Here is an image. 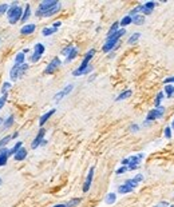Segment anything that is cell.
Wrapping results in <instances>:
<instances>
[{
  "label": "cell",
  "mask_w": 174,
  "mask_h": 207,
  "mask_svg": "<svg viewBox=\"0 0 174 207\" xmlns=\"http://www.w3.org/2000/svg\"><path fill=\"white\" fill-rule=\"evenodd\" d=\"M95 54V50L94 48H91L90 51H87V54L84 55V58L82 60V63H80V66L76 68V70L72 71V75L74 76H80V75H87L88 72H91L92 71V67L90 66V63L91 62V59H92V56H94Z\"/></svg>",
  "instance_id": "6da1fadb"
},
{
  "label": "cell",
  "mask_w": 174,
  "mask_h": 207,
  "mask_svg": "<svg viewBox=\"0 0 174 207\" xmlns=\"http://www.w3.org/2000/svg\"><path fill=\"white\" fill-rule=\"evenodd\" d=\"M126 34V30L125 28H121V30H118L115 32V34H112V35H110V36H107V39H106V43L103 44V47H102V50H103V52H110V51H112L115 48V46H117V43L119 42V39L122 38V36Z\"/></svg>",
  "instance_id": "7a4b0ae2"
},
{
  "label": "cell",
  "mask_w": 174,
  "mask_h": 207,
  "mask_svg": "<svg viewBox=\"0 0 174 207\" xmlns=\"http://www.w3.org/2000/svg\"><path fill=\"white\" fill-rule=\"evenodd\" d=\"M22 15H23V10H22V7L19 6V3L18 2L11 3L10 8H8V12H7L8 22H10L11 24L19 23L20 19H22Z\"/></svg>",
  "instance_id": "3957f363"
},
{
  "label": "cell",
  "mask_w": 174,
  "mask_h": 207,
  "mask_svg": "<svg viewBox=\"0 0 174 207\" xmlns=\"http://www.w3.org/2000/svg\"><path fill=\"white\" fill-rule=\"evenodd\" d=\"M28 64L27 63H24V64H22V66H15L11 68V71H10V78H11V80H18L19 78H22V76L26 74V71L28 70Z\"/></svg>",
  "instance_id": "277c9868"
},
{
  "label": "cell",
  "mask_w": 174,
  "mask_h": 207,
  "mask_svg": "<svg viewBox=\"0 0 174 207\" xmlns=\"http://www.w3.org/2000/svg\"><path fill=\"white\" fill-rule=\"evenodd\" d=\"M58 4V2L56 0H44V2H42L39 4V7H38V10H36L35 12V15L38 16V18H43V15L46 14V12L50 10L51 7H54Z\"/></svg>",
  "instance_id": "5b68a950"
},
{
  "label": "cell",
  "mask_w": 174,
  "mask_h": 207,
  "mask_svg": "<svg viewBox=\"0 0 174 207\" xmlns=\"http://www.w3.org/2000/svg\"><path fill=\"white\" fill-rule=\"evenodd\" d=\"M165 111H166V110H165V107H162V106L150 110V111L147 112L146 122H153V120H155V119H161V118H163Z\"/></svg>",
  "instance_id": "8992f818"
},
{
  "label": "cell",
  "mask_w": 174,
  "mask_h": 207,
  "mask_svg": "<svg viewBox=\"0 0 174 207\" xmlns=\"http://www.w3.org/2000/svg\"><path fill=\"white\" fill-rule=\"evenodd\" d=\"M44 51H46V47L43 46L42 43H38V44H35V47H34V54L31 55V58L30 60L32 63H36V62H39L40 58L43 56L44 54Z\"/></svg>",
  "instance_id": "52a82bcc"
},
{
  "label": "cell",
  "mask_w": 174,
  "mask_h": 207,
  "mask_svg": "<svg viewBox=\"0 0 174 207\" xmlns=\"http://www.w3.org/2000/svg\"><path fill=\"white\" fill-rule=\"evenodd\" d=\"M137 186H138V184H137L133 179H127L123 184H121L119 187H118V193L119 194H129V193H131L133 190L137 187Z\"/></svg>",
  "instance_id": "ba28073f"
},
{
  "label": "cell",
  "mask_w": 174,
  "mask_h": 207,
  "mask_svg": "<svg viewBox=\"0 0 174 207\" xmlns=\"http://www.w3.org/2000/svg\"><path fill=\"white\" fill-rule=\"evenodd\" d=\"M60 64H62V62H60V59H59V58H54L50 63L47 64V67L44 68V74H47V75L54 74V72H55V71L60 67Z\"/></svg>",
  "instance_id": "9c48e42d"
},
{
  "label": "cell",
  "mask_w": 174,
  "mask_h": 207,
  "mask_svg": "<svg viewBox=\"0 0 174 207\" xmlns=\"http://www.w3.org/2000/svg\"><path fill=\"white\" fill-rule=\"evenodd\" d=\"M44 135H46V128L40 127L38 135L35 136V139L32 140V143H31V148H32V150H36L40 144H42V142L44 140Z\"/></svg>",
  "instance_id": "30bf717a"
},
{
  "label": "cell",
  "mask_w": 174,
  "mask_h": 207,
  "mask_svg": "<svg viewBox=\"0 0 174 207\" xmlns=\"http://www.w3.org/2000/svg\"><path fill=\"white\" fill-rule=\"evenodd\" d=\"M143 159V154H138V155H134V156H130L129 158V166H127V168L129 170H137L139 167V164H141V160Z\"/></svg>",
  "instance_id": "8fae6325"
},
{
  "label": "cell",
  "mask_w": 174,
  "mask_h": 207,
  "mask_svg": "<svg viewBox=\"0 0 174 207\" xmlns=\"http://www.w3.org/2000/svg\"><path fill=\"white\" fill-rule=\"evenodd\" d=\"M72 90H74V84H67V86L64 87L62 91H59L58 94L55 95V98H54V99H55V102H60V100H62L63 98H66V96L70 94Z\"/></svg>",
  "instance_id": "7c38bea8"
},
{
  "label": "cell",
  "mask_w": 174,
  "mask_h": 207,
  "mask_svg": "<svg viewBox=\"0 0 174 207\" xmlns=\"http://www.w3.org/2000/svg\"><path fill=\"white\" fill-rule=\"evenodd\" d=\"M94 171H95L94 167H91L90 170H88L87 178H86V180H84V184H83V193H88V190H90L91 183H92V178H94Z\"/></svg>",
  "instance_id": "4fadbf2b"
},
{
  "label": "cell",
  "mask_w": 174,
  "mask_h": 207,
  "mask_svg": "<svg viewBox=\"0 0 174 207\" xmlns=\"http://www.w3.org/2000/svg\"><path fill=\"white\" fill-rule=\"evenodd\" d=\"M10 158V148L7 147H2L0 148V167L7 164V160Z\"/></svg>",
  "instance_id": "5bb4252c"
},
{
  "label": "cell",
  "mask_w": 174,
  "mask_h": 207,
  "mask_svg": "<svg viewBox=\"0 0 174 207\" xmlns=\"http://www.w3.org/2000/svg\"><path fill=\"white\" fill-rule=\"evenodd\" d=\"M155 6L157 4L154 2H147V3H145V4L141 6V12H142L143 15H150L153 12V10L155 8Z\"/></svg>",
  "instance_id": "9a60e30c"
},
{
  "label": "cell",
  "mask_w": 174,
  "mask_h": 207,
  "mask_svg": "<svg viewBox=\"0 0 174 207\" xmlns=\"http://www.w3.org/2000/svg\"><path fill=\"white\" fill-rule=\"evenodd\" d=\"M36 30V26L35 24H26V26H23L22 27V30H20V34L22 35H31V34H34Z\"/></svg>",
  "instance_id": "2e32d148"
},
{
  "label": "cell",
  "mask_w": 174,
  "mask_h": 207,
  "mask_svg": "<svg viewBox=\"0 0 174 207\" xmlns=\"http://www.w3.org/2000/svg\"><path fill=\"white\" fill-rule=\"evenodd\" d=\"M26 158H27V150L24 148V147H22V148H20L19 151L14 155V159H15L16 162H22V160L26 159Z\"/></svg>",
  "instance_id": "e0dca14e"
},
{
  "label": "cell",
  "mask_w": 174,
  "mask_h": 207,
  "mask_svg": "<svg viewBox=\"0 0 174 207\" xmlns=\"http://www.w3.org/2000/svg\"><path fill=\"white\" fill-rule=\"evenodd\" d=\"M54 114H55V108H52V110H50L48 112L44 114V115L40 116V119H39V124H40V127H43L44 123H46V122H47L48 119H50V118H51L52 115H54Z\"/></svg>",
  "instance_id": "ac0fdd59"
},
{
  "label": "cell",
  "mask_w": 174,
  "mask_h": 207,
  "mask_svg": "<svg viewBox=\"0 0 174 207\" xmlns=\"http://www.w3.org/2000/svg\"><path fill=\"white\" fill-rule=\"evenodd\" d=\"M31 16V6L30 4H26V8L23 10V15H22V19H20V23H26Z\"/></svg>",
  "instance_id": "d6986e66"
},
{
  "label": "cell",
  "mask_w": 174,
  "mask_h": 207,
  "mask_svg": "<svg viewBox=\"0 0 174 207\" xmlns=\"http://www.w3.org/2000/svg\"><path fill=\"white\" fill-rule=\"evenodd\" d=\"M60 8H62V6H60V3H58L56 6H54V7H51L50 10H48L46 14L43 15V18H50V16H52V15H55V14H58V12L60 11Z\"/></svg>",
  "instance_id": "ffe728a7"
},
{
  "label": "cell",
  "mask_w": 174,
  "mask_h": 207,
  "mask_svg": "<svg viewBox=\"0 0 174 207\" xmlns=\"http://www.w3.org/2000/svg\"><path fill=\"white\" fill-rule=\"evenodd\" d=\"M14 122H15V116H14V115H10L6 120L3 122V128H2V130H8V128H11V127H12V124H14Z\"/></svg>",
  "instance_id": "44dd1931"
},
{
  "label": "cell",
  "mask_w": 174,
  "mask_h": 207,
  "mask_svg": "<svg viewBox=\"0 0 174 207\" xmlns=\"http://www.w3.org/2000/svg\"><path fill=\"white\" fill-rule=\"evenodd\" d=\"M24 60H26V54H24V52H19V54H16V58H15V64H16V66H22V64H24Z\"/></svg>",
  "instance_id": "7402d4cb"
},
{
  "label": "cell",
  "mask_w": 174,
  "mask_h": 207,
  "mask_svg": "<svg viewBox=\"0 0 174 207\" xmlns=\"http://www.w3.org/2000/svg\"><path fill=\"white\" fill-rule=\"evenodd\" d=\"M131 94H133V92H131V90H126V91H123L122 94H119L118 96H117V98H115V100H117V102H121V100H125V99L130 98V96H131Z\"/></svg>",
  "instance_id": "603a6c76"
},
{
  "label": "cell",
  "mask_w": 174,
  "mask_h": 207,
  "mask_svg": "<svg viewBox=\"0 0 174 207\" xmlns=\"http://www.w3.org/2000/svg\"><path fill=\"white\" fill-rule=\"evenodd\" d=\"M133 23L135 24V26H142V24L145 23V16L143 15H135L133 16Z\"/></svg>",
  "instance_id": "cb8c5ba5"
},
{
  "label": "cell",
  "mask_w": 174,
  "mask_h": 207,
  "mask_svg": "<svg viewBox=\"0 0 174 207\" xmlns=\"http://www.w3.org/2000/svg\"><path fill=\"white\" fill-rule=\"evenodd\" d=\"M76 56H78V48L76 47H74V50H72L70 54H68V56H66V63H70V62H72Z\"/></svg>",
  "instance_id": "d4e9b609"
},
{
  "label": "cell",
  "mask_w": 174,
  "mask_h": 207,
  "mask_svg": "<svg viewBox=\"0 0 174 207\" xmlns=\"http://www.w3.org/2000/svg\"><path fill=\"white\" fill-rule=\"evenodd\" d=\"M106 203L107 205H112V203H115V201H117V194L115 193H108L107 195H106Z\"/></svg>",
  "instance_id": "484cf974"
},
{
  "label": "cell",
  "mask_w": 174,
  "mask_h": 207,
  "mask_svg": "<svg viewBox=\"0 0 174 207\" xmlns=\"http://www.w3.org/2000/svg\"><path fill=\"white\" fill-rule=\"evenodd\" d=\"M56 31H58V30L54 28V27H46V28H43L42 34H43V36H51V35H54Z\"/></svg>",
  "instance_id": "4316f807"
},
{
  "label": "cell",
  "mask_w": 174,
  "mask_h": 207,
  "mask_svg": "<svg viewBox=\"0 0 174 207\" xmlns=\"http://www.w3.org/2000/svg\"><path fill=\"white\" fill-rule=\"evenodd\" d=\"M80 202H82V198H74V199H71L70 202H67L66 206L67 207H78L80 205Z\"/></svg>",
  "instance_id": "83f0119b"
},
{
  "label": "cell",
  "mask_w": 174,
  "mask_h": 207,
  "mask_svg": "<svg viewBox=\"0 0 174 207\" xmlns=\"http://www.w3.org/2000/svg\"><path fill=\"white\" fill-rule=\"evenodd\" d=\"M139 38H141V34H139V32H134V34H133L130 38H129L127 43H129V44H134V43L138 42V39H139Z\"/></svg>",
  "instance_id": "f1b7e54d"
},
{
  "label": "cell",
  "mask_w": 174,
  "mask_h": 207,
  "mask_svg": "<svg viewBox=\"0 0 174 207\" xmlns=\"http://www.w3.org/2000/svg\"><path fill=\"white\" fill-rule=\"evenodd\" d=\"M165 92H166L168 98H173L174 96V86H172V84H166V86H165Z\"/></svg>",
  "instance_id": "f546056e"
},
{
  "label": "cell",
  "mask_w": 174,
  "mask_h": 207,
  "mask_svg": "<svg viewBox=\"0 0 174 207\" xmlns=\"http://www.w3.org/2000/svg\"><path fill=\"white\" fill-rule=\"evenodd\" d=\"M133 23V19H131V16H125V18L122 19V20H121V22H119V26H122L123 28L125 27H126V26H129V24H131Z\"/></svg>",
  "instance_id": "4dcf8cb0"
},
{
  "label": "cell",
  "mask_w": 174,
  "mask_h": 207,
  "mask_svg": "<svg viewBox=\"0 0 174 207\" xmlns=\"http://www.w3.org/2000/svg\"><path fill=\"white\" fill-rule=\"evenodd\" d=\"M119 30V22H115V23H112V26L110 27V30H108V32H107V36H110V35H112V34H115L117 31Z\"/></svg>",
  "instance_id": "1f68e13d"
},
{
  "label": "cell",
  "mask_w": 174,
  "mask_h": 207,
  "mask_svg": "<svg viewBox=\"0 0 174 207\" xmlns=\"http://www.w3.org/2000/svg\"><path fill=\"white\" fill-rule=\"evenodd\" d=\"M22 147H23L22 142H18V143H16V144L14 146V147H12V148L10 150V155H15V154L18 152V151H19V150L22 148Z\"/></svg>",
  "instance_id": "d6a6232c"
},
{
  "label": "cell",
  "mask_w": 174,
  "mask_h": 207,
  "mask_svg": "<svg viewBox=\"0 0 174 207\" xmlns=\"http://www.w3.org/2000/svg\"><path fill=\"white\" fill-rule=\"evenodd\" d=\"M162 99H163V92H158V94H157V96H155V100H154L155 108L161 106V102H162Z\"/></svg>",
  "instance_id": "836d02e7"
},
{
  "label": "cell",
  "mask_w": 174,
  "mask_h": 207,
  "mask_svg": "<svg viewBox=\"0 0 174 207\" xmlns=\"http://www.w3.org/2000/svg\"><path fill=\"white\" fill-rule=\"evenodd\" d=\"M12 139H11V135H7V136H4V138H2V139H0V148L2 147H6V146L10 143Z\"/></svg>",
  "instance_id": "e575fe53"
},
{
  "label": "cell",
  "mask_w": 174,
  "mask_h": 207,
  "mask_svg": "<svg viewBox=\"0 0 174 207\" xmlns=\"http://www.w3.org/2000/svg\"><path fill=\"white\" fill-rule=\"evenodd\" d=\"M74 50V46H72V44H68L67 47H64L63 50H62V55H64V56H68V54H70V52Z\"/></svg>",
  "instance_id": "d590c367"
},
{
  "label": "cell",
  "mask_w": 174,
  "mask_h": 207,
  "mask_svg": "<svg viewBox=\"0 0 174 207\" xmlns=\"http://www.w3.org/2000/svg\"><path fill=\"white\" fill-rule=\"evenodd\" d=\"M8 8H10V6H8V4H6V3L0 4V15L7 14V12H8Z\"/></svg>",
  "instance_id": "8d00e7d4"
},
{
  "label": "cell",
  "mask_w": 174,
  "mask_h": 207,
  "mask_svg": "<svg viewBox=\"0 0 174 207\" xmlns=\"http://www.w3.org/2000/svg\"><path fill=\"white\" fill-rule=\"evenodd\" d=\"M11 88V83H4L3 84V87H2V94L3 95H6V94H8V90H10Z\"/></svg>",
  "instance_id": "74e56055"
},
{
  "label": "cell",
  "mask_w": 174,
  "mask_h": 207,
  "mask_svg": "<svg viewBox=\"0 0 174 207\" xmlns=\"http://www.w3.org/2000/svg\"><path fill=\"white\" fill-rule=\"evenodd\" d=\"M133 180H134L137 184H139L143 180V175H142V174H137V175H135L134 178H133Z\"/></svg>",
  "instance_id": "f35d334b"
},
{
  "label": "cell",
  "mask_w": 174,
  "mask_h": 207,
  "mask_svg": "<svg viewBox=\"0 0 174 207\" xmlns=\"http://www.w3.org/2000/svg\"><path fill=\"white\" fill-rule=\"evenodd\" d=\"M127 166H122V167H119L118 170H117V171H115V174H117V175H122V174H125V172H126L127 171Z\"/></svg>",
  "instance_id": "ab89813d"
},
{
  "label": "cell",
  "mask_w": 174,
  "mask_h": 207,
  "mask_svg": "<svg viewBox=\"0 0 174 207\" xmlns=\"http://www.w3.org/2000/svg\"><path fill=\"white\" fill-rule=\"evenodd\" d=\"M138 12H141V6H137L135 8H133V10L130 11V15H129V16H131V18H133V16L138 15Z\"/></svg>",
  "instance_id": "60d3db41"
},
{
  "label": "cell",
  "mask_w": 174,
  "mask_h": 207,
  "mask_svg": "<svg viewBox=\"0 0 174 207\" xmlns=\"http://www.w3.org/2000/svg\"><path fill=\"white\" fill-rule=\"evenodd\" d=\"M163 135H165V138H166V139H170V138H172V128H170V127H166V128H165Z\"/></svg>",
  "instance_id": "b9f144b4"
},
{
  "label": "cell",
  "mask_w": 174,
  "mask_h": 207,
  "mask_svg": "<svg viewBox=\"0 0 174 207\" xmlns=\"http://www.w3.org/2000/svg\"><path fill=\"white\" fill-rule=\"evenodd\" d=\"M7 96H8V94L3 95L2 98H0V111H2V108L4 107V104H6V102H7Z\"/></svg>",
  "instance_id": "7bdbcfd3"
},
{
  "label": "cell",
  "mask_w": 174,
  "mask_h": 207,
  "mask_svg": "<svg viewBox=\"0 0 174 207\" xmlns=\"http://www.w3.org/2000/svg\"><path fill=\"white\" fill-rule=\"evenodd\" d=\"M165 84H174V76H172V78H166L163 80Z\"/></svg>",
  "instance_id": "ee69618b"
},
{
  "label": "cell",
  "mask_w": 174,
  "mask_h": 207,
  "mask_svg": "<svg viewBox=\"0 0 174 207\" xmlns=\"http://www.w3.org/2000/svg\"><path fill=\"white\" fill-rule=\"evenodd\" d=\"M138 130H139V126H138V124H131V126H130V131L137 132Z\"/></svg>",
  "instance_id": "f6af8a7d"
},
{
  "label": "cell",
  "mask_w": 174,
  "mask_h": 207,
  "mask_svg": "<svg viewBox=\"0 0 174 207\" xmlns=\"http://www.w3.org/2000/svg\"><path fill=\"white\" fill-rule=\"evenodd\" d=\"M168 205H169L168 202H165V201H163V202H161V203H158V205H155L154 207H168Z\"/></svg>",
  "instance_id": "bcb514c9"
},
{
  "label": "cell",
  "mask_w": 174,
  "mask_h": 207,
  "mask_svg": "<svg viewBox=\"0 0 174 207\" xmlns=\"http://www.w3.org/2000/svg\"><path fill=\"white\" fill-rule=\"evenodd\" d=\"M60 26H62V22H60V20H58V22H55L54 24H52V27L56 28V30H58V28H59Z\"/></svg>",
  "instance_id": "7dc6e473"
},
{
  "label": "cell",
  "mask_w": 174,
  "mask_h": 207,
  "mask_svg": "<svg viewBox=\"0 0 174 207\" xmlns=\"http://www.w3.org/2000/svg\"><path fill=\"white\" fill-rule=\"evenodd\" d=\"M129 162H130V160H129V158L123 159V160H122V166H129Z\"/></svg>",
  "instance_id": "c3c4849f"
},
{
  "label": "cell",
  "mask_w": 174,
  "mask_h": 207,
  "mask_svg": "<svg viewBox=\"0 0 174 207\" xmlns=\"http://www.w3.org/2000/svg\"><path fill=\"white\" fill-rule=\"evenodd\" d=\"M52 207H67V206H66V203H59V205H55Z\"/></svg>",
  "instance_id": "681fc988"
},
{
  "label": "cell",
  "mask_w": 174,
  "mask_h": 207,
  "mask_svg": "<svg viewBox=\"0 0 174 207\" xmlns=\"http://www.w3.org/2000/svg\"><path fill=\"white\" fill-rule=\"evenodd\" d=\"M172 128L174 130V120H173V123H172Z\"/></svg>",
  "instance_id": "f907efd6"
},
{
  "label": "cell",
  "mask_w": 174,
  "mask_h": 207,
  "mask_svg": "<svg viewBox=\"0 0 174 207\" xmlns=\"http://www.w3.org/2000/svg\"><path fill=\"white\" fill-rule=\"evenodd\" d=\"M3 123V119H2V118H0V124H2Z\"/></svg>",
  "instance_id": "816d5d0a"
},
{
  "label": "cell",
  "mask_w": 174,
  "mask_h": 207,
  "mask_svg": "<svg viewBox=\"0 0 174 207\" xmlns=\"http://www.w3.org/2000/svg\"><path fill=\"white\" fill-rule=\"evenodd\" d=\"M2 182H3V180H2V178H0V184H2Z\"/></svg>",
  "instance_id": "f5cc1de1"
},
{
  "label": "cell",
  "mask_w": 174,
  "mask_h": 207,
  "mask_svg": "<svg viewBox=\"0 0 174 207\" xmlns=\"http://www.w3.org/2000/svg\"><path fill=\"white\" fill-rule=\"evenodd\" d=\"M170 207H174V206H170Z\"/></svg>",
  "instance_id": "db71d44e"
}]
</instances>
